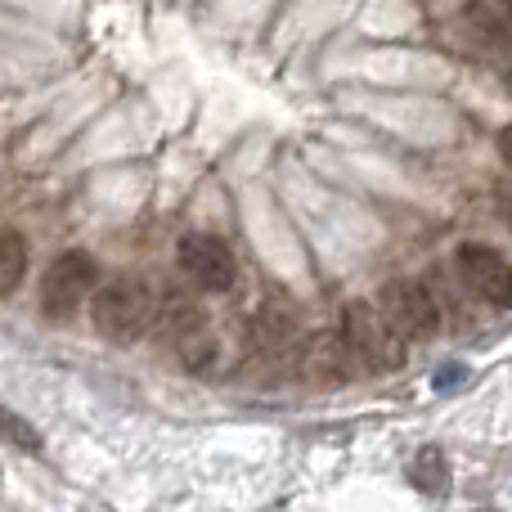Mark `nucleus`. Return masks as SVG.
<instances>
[{"instance_id":"f257e3e1","label":"nucleus","mask_w":512,"mask_h":512,"mask_svg":"<svg viewBox=\"0 0 512 512\" xmlns=\"http://www.w3.org/2000/svg\"><path fill=\"white\" fill-rule=\"evenodd\" d=\"M158 319V301L140 279H108L90 297V324L108 342H140Z\"/></svg>"},{"instance_id":"f03ea898","label":"nucleus","mask_w":512,"mask_h":512,"mask_svg":"<svg viewBox=\"0 0 512 512\" xmlns=\"http://www.w3.org/2000/svg\"><path fill=\"white\" fill-rule=\"evenodd\" d=\"M342 333L369 373H396L405 364V337L391 328V319L378 310V301H346Z\"/></svg>"},{"instance_id":"7ed1b4c3","label":"nucleus","mask_w":512,"mask_h":512,"mask_svg":"<svg viewBox=\"0 0 512 512\" xmlns=\"http://www.w3.org/2000/svg\"><path fill=\"white\" fill-rule=\"evenodd\" d=\"M99 283V265L90 252H59L41 274V306L45 315L63 319L72 310H81L90 297H95Z\"/></svg>"},{"instance_id":"20e7f679","label":"nucleus","mask_w":512,"mask_h":512,"mask_svg":"<svg viewBox=\"0 0 512 512\" xmlns=\"http://www.w3.org/2000/svg\"><path fill=\"white\" fill-rule=\"evenodd\" d=\"M378 310L391 319V328H396L405 342H427V337H436V328H441V310H436L432 292L423 288V283L414 279H391L378 288Z\"/></svg>"},{"instance_id":"39448f33","label":"nucleus","mask_w":512,"mask_h":512,"mask_svg":"<svg viewBox=\"0 0 512 512\" xmlns=\"http://www.w3.org/2000/svg\"><path fill=\"white\" fill-rule=\"evenodd\" d=\"M355 360H360V355L351 351L346 333H310L297 351V373L306 387L337 391L355 378Z\"/></svg>"},{"instance_id":"423d86ee","label":"nucleus","mask_w":512,"mask_h":512,"mask_svg":"<svg viewBox=\"0 0 512 512\" xmlns=\"http://www.w3.org/2000/svg\"><path fill=\"white\" fill-rule=\"evenodd\" d=\"M459 274L486 306L512 310V265L486 243H463L459 248Z\"/></svg>"},{"instance_id":"0eeeda50","label":"nucleus","mask_w":512,"mask_h":512,"mask_svg":"<svg viewBox=\"0 0 512 512\" xmlns=\"http://www.w3.org/2000/svg\"><path fill=\"white\" fill-rule=\"evenodd\" d=\"M180 270L198 283L203 292H225L234 283V252L216 234H189L180 243Z\"/></svg>"},{"instance_id":"6e6552de","label":"nucleus","mask_w":512,"mask_h":512,"mask_svg":"<svg viewBox=\"0 0 512 512\" xmlns=\"http://www.w3.org/2000/svg\"><path fill=\"white\" fill-rule=\"evenodd\" d=\"M409 481H414L423 495H445L450 490V468H445V454L436 445H423L409 463Z\"/></svg>"},{"instance_id":"1a4fd4ad","label":"nucleus","mask_w":512,"mask_h":512,"mask_svg":"<svg viewBox=\"0 0 512 512\" xmlns=\"http://www.w3.org/2000/svg\"><path fill=\"white\" fill-rule=\"evenodd\" d=\"M176 355H180V364L185 369H207V364L216 360V337H212V328L198 319V324H189L185 333H176Z\"/></svg>"},{"instance_id":"9d476101","label":"nucleus","mask_w":512,"mask_h":512,"mask_svg":"<svg viewBox=\"0 0 512 512\" xmlns=\"http://www.w3.org/2000/svg\"><path fill=\"white\" fill-rule=\"evenodd\" d=\"M23 274H27V243H23V234L0 225V297H5V292H14L18 283H23Z\"/></svg>"},{"instance_id":"9b49d317","label":"nucleus","mask_w":512,"mask_h":512,"mask_svg":"<svg viewBox=\"0 0 512 512\" xmlns=\"http://www.w3.org/2000/svg\"><path fill=\"white\" fill-rule=\"evenodd\" d=\"M0 432H5L14 445H23L27 454H41V436H36V427L27 423V418H18L14 409H5V405H0Z\"/></svg>"},{"instance_id":"f8f14e48","label":"nucleus","mask_w":512,"mask_h":512,"mask_svg":"<svg viewBox=\"0 0 512 512\" xmlns=\"http://www.w3.org/2000/svg\"><path fill=\"white\" fill-rule=\"evenodd\" d=\"M499 153H504V162L512 167V126L508 131H499Z\"/></svg>"},{"instance_id":"ddd939ff","label":"nucleus","mask_w":512,"mask_h":512,"mask_svg":"<svg viewBox=\"0 0 512 512\" xmlns=\"http://www.w3.org/2000/svg\"><path fill=\"white\" fill-rule=\"evenodd\" d=\"M499 212H504V225L512 230V194H504V203H499Z\"/></svg>"}]
</instances>
